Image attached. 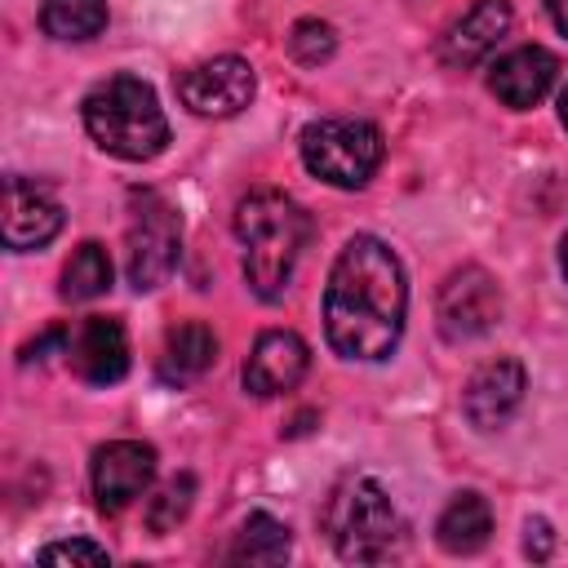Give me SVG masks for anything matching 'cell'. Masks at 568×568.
<instances>
[{"instance_id":"cell-9","label":"cell","mask_w":568,"mask_h":568,"mask_svg":"<svg viewBox=\"0 0 568 568\" xmlns=\"http://www.w3.org/2000/svg\"><path fill=\"white\" fill-rule=\"evenodd\" d=\"M71 373L89 386H111L129 373V337L124 324L111 315H84L75 328H67V346H62Z\"/></svg>"},{"instance_id":"cell-3","label":"cell","mask_w":568,"mask_h":568,"mask_svg":"<svg viewBox=\"0 0 568 568\" xmlns=\"http://www.w3.org/2000/svg\"><path fill=\"white\" fill-rule=\"evenodd\" d=\"M80 115L89 138L115 160L138 164V160H155L169 146V120L160 111V98L138 75H111L93 84Z\"/></svg>"},{"instance_id":"cell-1","label":"cell","mask_w":568,"mask_h":568,"mask_svg":"<svg viewBox=\"0 0 568 568\" xmlns=\"http://www.w3.org/2000/svg\"><path fill=\"white\" fill-rule=\"evenodd\" d=\"M408 311L404 266L377 235H355L337 253L324 288V333L342 359H386Z\"/></svg>"},{"instance_id":"cell-8","label":"cell","mask_w":568,"mask_h":568,"mask_svg":"<svg viewBox=\"0 0 568 568\" xmlns=\"http://www.w3.org/2000/svg\"><path fill=\"white\" fill-rule=\"evenodd\" d=\"M435 320L448 342H475L501 320V288L484 266H462L439 284Z\"/></svg>"},{"instance_id":"cell-19","label":"cell","mask_w":568,"mask_h":568,"mask_svg":"<svg viewBox=\"0 0 568 568\" xmlns=\"http://www.w3.org/2000/svg\"><path fill=\"white\" fill-rule=\"evenodd\" d=\"M288 546H293L288 541V528L275 515L257 510V515H248L240 524L226 559H235V564H280V559H288Z\"/></svg>"},{"instance_id":"cell-6","label":"cell","mask_w":568,"mask_h":568,"mask_svg":"<svg viewBox=\"0 0 568 568\" xmlns=\"http://www.w3.org/2000/svg\"><path fill=\"white\" fill-rule=\"evenodd\" d=\"M178 257H182V217H178V209L164 195L142 191L138 204H133V217H129V235H124L129 284L138 293L160 288L173 275Z\"/></svg>"},{"instance_id":"cell-23","label":"cell","mask_w":568,"mask_h":568,"mask_svg":"<svg viewBox=\"0 0 568 568\" xmlns=\"http://www.w3.org/2000/svg\"><path fill=\"white\" fill-rule=\"evenodd\" d=\"M40 564H111V555L93 541H49L44 550H36Z\"/></svg>"},{"instance_id":"cell-10","label":"cell","mask_w":568,"mask_h":568,"mask_svg":"<svg viewBox=\"0 0 568 568\" xmlns=\"http://www.w3.org/2000/svg\"><path fill=\"white\" fill-rule=\"evenodd\" d=\"M155 475V448L142 439H111L93 453V497L98 510L120 515L133 506Z\"/></svg>"},{"instance_id":"cell-4","label":"cell","mask_w":568,"mask_h":568,"mask_svg":"<svg viewBox=\"0 0 568 568\" xmlns=\"http://www.w3.org/2000/svg\"><path fill=\"white\" fill-rule=\"evenodd\" d=\"M324 528L346 564H382L404 546V519L386 488L368 475H346L333 488L324 506Z\"/></svg>"},{"instance_id":"cell-7","label":"cell","mask_w":568,"mask_h":568,"mask_svg":"<svg viewBox=\"0 0 568 568\" xmlns=\"http://www.w3.org/2000/svg\"><path fill=\"white\" fill-rule=\"evenodd\" d=\"M257 93V75L244 58L222 53V58H204L195 67H186L178 75V98L186 111L209 115V120H226L240 115Z\"/></svg>"},{"instance_id":"cell-15","label":"cell","mask_w":568,"mask_h":568,"mask_svg":"<svg viewBox=\"0 0 568 568\" xmlns=\"http://www.w3.org/2000/svg\"><path fill=\"white\" fill-rule=\"evenodd\" d=\"M510 31V0H475L439 40V58L444 67H475L484 62L497 40Z\"/></svg>"},{"instance_id":"cell-26","label":"cell","mask_w":568,"mask_h":568,"mask_svg":"<svg viewBox=\"0 0 568 568\" xmlns=\"http://www.w3.org/2000/svg\"><path fill=\"white\" fill-rule=\"evenodd\" d=\"M559 120H564V129H568V89L559 93Z\"/></svg>"},{"instance_id":"cell-17","label":"cell","mask_w":568,"mask_h":568,"mask_svg":"<svg viewBox=\"0 0 568 568\" xmlns=\"http://www.w3.org/2000/svg\"><path fill=\"white\" fill-rule=\"evenodd\" d=\"M488 537H493V506H488V497L475 493V488L457 493V497L439 510V519H435V541H439V550H448V555H475V550L488 546Z\"/></svg>"},{"instance_id":"cell-24","label":"cell","mask_w":568,"mask_h":568,"mask_svg":"<svg viewBox=\"0 0 568 568\" xmlns=\"http://www.w3.org/2000/svg\"><path fill=\"white\" fill-rule=\"evenodd\" d=\"M524 532H528V537H524V550H528L532 559H546V555H550V524H546V519H528Z\"/></svg>"},{"instance_id":"cell-2","label":"cell","mask_w":568,"mask_h":568,"mask_svg":"<svg viewBox=\"0 0 568 568\" xmlns=\"http://www.w3.org/2000/svg\"><path fill=\"white\" fill-rule=\"evenodd\" d=\"M235 240L244 244V280L262 302H280L311 240L306 209L284 191H253L235 204Z\"/></svg>"},{"instance_id":"cell-18","label":"cell","mask_w":568,"mask_h":568,"mask_svg":"<svg viewBox=\"0 0 568 568\" xmlns=\"http://www.w3.org/2000/svg\"><path fill=\"white\" fill-rule=\"evenodd\" d=\"M106 288H111V257H106V248H102L98 240H84V244L67 257L58 293H62V302H93V297H102Z\"/></svg>"},{"instance_id":"cell-16","label":"cell","mask_w":568,"mask_h":568,"mask_svg":"<svg viewBox=\"0 0 568 568\" xmlns=\"http://www.w3.org/2000/svg\"><path fill=\"white\" fill-rule=\"evenodd\" d=\"M213 364H217V337H213V328L200 324V320H186V324L169 328L155 373H160V382H169V386H191V382H200Z\"/></svg>"},{"instance_id":"cell-27","label":"cell","mask_w":568,"mask_h":568,"mask_svg":"<svg viewBox=\"0 0 568 568\" xmlns=\"http://www.w3.org/2000/svg\"><path fill=\"white\" fill-rule=\"evenodd\" d=\"M559 266H564V275H568V231H564V244H559Z\"/></svg>"},{"instance_id":"cell-11","label":"cell","mask_w":568,"mask_h":568,"mask_svg":"<svg viewBox=\"0 0 568 568\" xmlns=\"http://www.w3.org/2000/svg\"><path fill=\"white\" fill-rule=\"evenodd\" d=\"M62 231V204L44 182L9 178L4 182V248L27 253L44 248Z\"/></svg>"},{"instance_id":"cell-12","label":"cell","mask_w":568,"mask_h":568,"mask_svg":"<svg viewBox=\"0 0 568 568\" xmlns=\"http://www.w3.org/2000/svg\"><path fill=\"white\" fill-rule=\"evenodd\" d=\"M524 386H528V377H524V364H519V359L497 355V359L479 364V368L470 373L466 390H462V413H466V422H470L475 430H497V426H506L510 413H515L519 399H524Z\"/></svg>"},{"instance_id":"cell-13","label":"cell","mask_w":568,"mask_h":568,"mask_svg":"<svg viewBox=\"0 0 568 568\" xmlns=\"http://www.w3.org/2000/svg\"><path fill=\"white\" fill-rule=\"evenodd\" d=\"M311 368V351L297 333L288 328H266L248 359H244V390L257 395V399H271V395H288Z\"/></svg>"},{"instance_id":"cell-20","label":"cell","mask_w":568,"mask_h":568,"mask_svg":"<svg viewBox=\"0 0 568 568\" xmlns=\"http://www.w3.org/2000/svg\"><path fill=\"white\" fill-rule=\"evenodd\" d=\"M40 27L53 40H93L106 27V0H40Z\"/></svg>"},{"instance_id":"cell-22","label":"cell","mask_w":568,"mask_h":568,"mask_svg":"<svg viewBox=\"0 0 568 568\" xmlns=\"http://www.w3.org/2000/svg\"><path fill=\"white\" fill-rule=\"evenodd\" d=\"M333 49H337V36H333V27L320 22V18H302V22L293 27V36H288V53H293L302 67H320L324 58H333Z\"/></svg>"},{"instance_id":"cell-5","label":"cell","mask_w":568,"mask_h":568,"mask_svg":"<svg viewBox=\"0 0 568 568\" xmlns=\"http://www.w3.org/2000/svg\"><path fill=\"white\" fill-rule=\"evenodd\" d=\"M386 155L382 129L368 120H351V115H328V120H311L302 129V164L342 191L364 186L377 164Z\"/></svg>"},{"instance_id":"cell-14","label":"cell","mask_w":568,"mask_h":568,"mask_svg":"<svg viewBox=\"0 0 568 568\" xmlns=\"http://www.w3.org/2000/svg\"><path fill=\"white\" fill-rule=\"evenodd\" d=\"M555 71H559V62H555L550 49H541V44H519V49L501 53V58L488 67V93H493L497 102H506L510 111H528V106H537V102L550 93Z\"/></svg>"},{"instance_id":"cell-25","label":"cell","mask_w":568,"mask_h":568,"mask_svg":"<svg viewBox=\"0 0 568 568\" xmlns=\"http://www.w3.org/2000/svg\"><path fill=\"white\" fill-rule=\"evenodd\" d=\"M546 13H550V22L568 36V0H546Z\"/></svg>"},{"instance_id":"cell-21","label":"cell","mask_w":568,"mask_h":568,"mask_svg":"<svg viewBox=\"0 0 568 568\" xmlns=\"http://www.w3.org/2000/svg\"><path fill=\"white\" fill-rule=\"evenodd\" d=\"M191 497H195V479H191V475H173V479L146 501V524H151V532L178 528V524L186 519V510H191Z\"/></svg>"}]
</instances>
